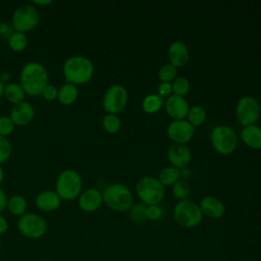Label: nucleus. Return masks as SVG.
Masks as SVG:
<instances>
[{
    "instance_id": "obj_19",
    "label": "nucleus",
    "mask_w": 261,
    "mask_h": 261,
    "mask_svg": "<svg viewBox=\"0 0 261 261\" xmlns=\"http://www.w3.org/2000/svg\"><path fill=\"white\" fill-rule=\"evenodd\" d=\"M61 201L55 190H45L37 195L35 203L39 210L43 212H53L60 207Z\"/></svg>"
},
{
    "instance_id": "obj_30",
    "label": "nucleus",
    "mask_w": 261,
    "mask_h": 261,
    "mask_svg": "<svg viewBox=\"0 0 261 261\" xmlns=\"http://www.w3.org/2000/svg\"><path fill=\"white\" fill-rule=\"evenodd\" d=\"M172 86V94L185 97L191 89L190 81L185 76H176L175 80L171 83Z\"/></svg>"
},
{
    "instance_id": "obj_27",
    "label": "nucleus",
    "mask_w": 261,
    "mask_h": 261,
    "mask_svg": "<svg viewBox=\"0 0 261 261\" xmlns=\"http://www.w3.org/2000/svg\"><path fill=\"white\" fill-rule=\"evenodd\" d=\"M8 46L14 52H21L28 46V37L24 33L13 32L8 37Z\"/></svg>"
},
{
    "instance_id": "obj_41",
    "label": "nucleus",
    "mask_w": 261,
    "mask_h": 261,
    "mask_svg": "<svg viewBox=\"0 0 261 261\" xmlns=\"http://www.w3.org/2000/svg\"><path fill=\"white\" fill-rule=\"evenodd\" d=\"M51 0H45V1H32L33 5H39V6H44V5H49L51 4Z\"/></svg>"
},
{
    "instance_id": "obj_12",
    "label": "nucleus",
    "mask_w": 261,
    "mask_h": 261,
    "mask_svg": "<svg viewBox=\"0 0 261 261\" xmlns=\"http://www.w3.org/2000/svg\"><path fill=\"white\" fill-rule=\"evenodd\" d=\"M168 138L175 144H186L190 142L195 135V126L187 119L172 120L166 128Z\"/></svg>"
},
{
    "instance_id": "obj_6",
    "label": "nucleus",
    "mask_w": 261,
    "mask_h": 261,
    "mask_svg": "<svg viewBox=\"0 0 261 261\" xmlns=\"http://www.w3.org/2000/svg\"><path fill=\"white\" fill-rule=\"evenodd\" d=\"M213 149L222 155L232 153L238 146V135L236 130L226 124H218L214 126L210 135Z\"/></svg>"
},
{
    "instance_id": "obj_7",
    "label": "nucleus",
    "mask_w": 261,
    "mask_h": 261,
    "mask_svg": "<svg viewBox=\"0 0 261 261\" xmlns=\"http://www.w3.org/2000/svg\"><path fill=\"white\" fill-rule=\"evenodd\" d=\"M203 216L199 204L192 200H181L174 205L173 217L179 225L186 228L198 226L202 222Z\"/></svg>"
},
{
    "instance_id": "obj_15",
    "label": "nucleus",
    "mask_w": 261,
    "mask_h": 261,
    "mask_svg": "<svg viewBox=\"0 0 261 261\" xmlns=\"http://www.w3.org/2000/svg\"><path fill=\"white\" fill-rule=\"evenodd\" d=\"M164 107L167 114L173 120L185 119L190 109V105L186 98L174 94L166 98V101L164 102Z\"/></svg>"
},
{
    "instance_id": "obj_26",
    "label": "nucleus",
    "mask_w": 261,
    "mask_h": 261,
    "mask_svg": "<svg viewBox=\"0 0 261 261\" xmlns=\"http://www.w3.org/2000/svg\"><path fill=\"white\" fill-rule=\"evenodd\" d=\"M188 121L193 125V126H200L202 125L207 118V111L203 106L200 105H194L190 107L189 112H188Z\"/></svg>"
},
{
    "instance_id": "obj_36",
    "label": "nucleus",
    "mask_w": 261,
    "mask_h": 261,
    "mask_svg": "<svg viewBox=\"0 0 261 261\" xmlns=\"http://www.w3.org/2000/svg\"><path fill=\"white\" fill-rule=\"evenodd\" d=\"M41 95L43 96V98L46 101H50V102L55 101V100H57V96H58V88L55 85H52V84L49 83L44 88Z\"/></svg>"
},
{
    "instance_id": "obj_38",
    "label": "nucleus",
    "mask_w": 261,
    "mask_h": 261,
    "mask_svg": "<svg viewBox=\"0 0 261 261\" xmlns=\"http://www.w3.org/2000/svg\"><path fill=\"white\" fill-rule=\"evenodd\" d=\"M9 224H8V220L6 219V217L4 215H2L0 213V237L5 234L8 230Z\"/></svg>"
},
{
    "instance_id": "obj_9",
    "label": "nucleus",
    "mask_w": 261,
    "mask_h": 261,
    "mask_svg": "<svg viewBox=\"0 0 261 261\" xmlns=\"http://www.w3.org/2000/svg\"><path fill=\"white\" fill-rule=\"evenodd\" d=\"M40 12L33 4L18 6L12 13L11 24L15 32L27 33L34 30L40 22Z\"/></svg>"
},
{
    "instance_id": "obj_20",
    "label": "nucleus",
    "mask_w": 261,
    "mask_h": 261,
    "mask_svg": "<svg viewBox=\"0 0 261 261\" xmlns=\"http://www.w3.org/2000/svg\"><path fill=\"white\" fill-rule=\"evenodd\" d=\"M241 138L244 144L248 147L256 150L261 149V126L256 123L243 126Z\"/></svg>"
},
{
    "instance_id": "obj_35",
    "label": "nucleus",
    "mask_w": 261,
    "mask_h": 261,
    "mask_svg": "<svg viewBox=\"0 0 261 261\" xmlns=\"http://www.w3.org/2000/svg\"><path fill=\"white\" fill-rule=\"evenodd\" d=\"M163 215V210L159 205H149L146 206V217L147 220L156 221L160 219Z\"/></svg>"
},
{
    "instance_id": "obj_13",
    "label": "nucleus",
    "mask_w": 261,
    "mask_h": 261,
    "mask_svg": "<svg viewBox=\"0 0 261 261\" xmlns=\"http://www.w3.org/2000/svg\"><path fill=\"white\" fill-rule=\"evenodd\" d=\"M103 204L102 192L96 188H89L84 190L77 198V205L80 209L87 213L97 211Z\"/></svg>"
},
{
    "instance_id": "obj_44",
    "label": "nucleus",
    "mask_w": 261,
    "mask_h": 261,
    "mask_svg": "<svg viewBox=\"0 0 261 261\" xmlns=\"http://www.w3.org/2000/svg\"><path fill=\"white\" fill-rule=\"evenodd\" d=\"M40 261H50V260H48V259H43V260H40Z\"/></svg>"
},
{
    "instance_id": "obj_14",
    "label": "nucleus",
    "mask_w": 261,
    "mask_h": 261,
    "mask_svg": "<svg viewBox=\"0 0 261 261\" xmlns=\"http://www.w3.org/2000/svg\"><path fill=\"white\" fill-rule=\"evenodd\" d=\"M167 158L172 166L182 169L188 167L192 160V152L186 144H171L167 150Z\"/></svg>"
},
{
    "instance_id": "obj_24",
    "label": "nucleus",
    "mask_w": 261,
    "mask_h": 261,
    "mask_svg": "<svg viewBox=\"0 0 261 261\" xmlns=\"http://www.w3.org/2000/svg\"><path fill=\"white\" fill-rule=\"evenodd\" d=\"M164 106V101L157 93H151L145 96L142 101V108L146 113L152 114L159 111Z\"/></svg>"
},
{
    "instance_id": "obj_28",
    "label": "nucleus",
    "mask_w": 261,
    "mask_h": 261,
    "mask_svg": "<svg viewBox=\"0 0 261 261\" xmlns=\"http://www.w3.org/2000/svg\"><path fill=\"white\" fill-rule=\"evenodd\" d=\"M171 192L173 197L178 200H186L188 199V197L191 194V185L189 184V181L187 179H182L179 178L175 184H173L171 186Z\"/></svg>"
},
{
    "instance_id": "obj_25",
    "label": "nucleus",
    "mask_w": 261,
    "mask_h": 261,
    "mask_svg": "<svg viewBox=\"0 0 261 261\" xmlns=\"http://www.w3.org/2000/svg\"><path fill=\"white\" fill-rule=\"evenodd\" d=\"M158 180L165 186H172L180 178V169L169 165L163 167L158 173Z\"/></svg>"
},
{
    "instance_id": "obj_11",
    "label": "nucleus",
    "mask_w": 261,
    "mask_h": 261,
    "mask_svg": "<svg viewBox=\"0 0 261 261\" xmlns=\"http://www.w3.org/2000/svg\"><path fill=\"white\" fill-rule=\"evenodd\" d=\"M127 101L128 92L126 88L122 85L114 84L106 90L103 96L102 106L107 113L117 114L126 107Z\"/></svg>"
},
{
    "instance_id": "obj_39",
    "label": "nucleus",
    "mask_w": 261,
    "mask_h": 261,
    "mask_svg": "<svg viewBox=\"0 0 261 261\" xmlns=\"http://www.w3.org/2000/svg\"><path fill=\"white\" fill-rule=\"evenodd\" d=\"M7 201H8V199H7L5 192L0 188V213L6 209Z\"/></svg>"
},
{
    "instance_id": "obj_2",
    "label": "nucleus",
    "mask_w": 261,
    "mask_h": 261,
    "mask_svg": "<svg viewBox=\"0 0 261 261\" xmlns=\"http://www.w3.org/2000/svg\"><path fill=\"white\" fill-rule=\"evenodd\" d=\"M95 67L90 58L84 55H72L68 57L62 66L63 76L66 83L75 86L89 83L94 76Z\"/></svg>"
},
{
    "instance_id": "obj_42",
    "label": "nucleus",
    "mask_w": 261,
    "mask_h": 261,
    "mask_svg": "<svg viewBox=\"0 0 261 261\" xmlns=\"http://www.w3.org/2000/svg\"><path fill=\"white\" fill-rule=\"evenodd\" d=\"M4 177H5V172H4L3 167H2V166H1V164H0V185L3 182Z\"/></svg>"
},
{
    "instance_id": "obj_31",
    "label": "nucleus",
    "mask_w": 261,
    "mask_h": 261,
    "mask_svg": "<svg viewBox=\"0 0 261 261\" xmlns=\"http://www.w3.org/2000/svg\"><path fill=\"white\" fill-rule=\"evenodd\" d=\"M128 211H129V218L134 223L141 224L147 220L145 204L143 203L134 204Z\"/></svg>"
},
{
    "instance_id": "obj_40",
    "label": "nucleus",
    "mask_w": 261,
    "mask_h": 261,
    "mask_svg": "<svg viewBox=\"0 0 261 261\" xmlns=\"http://www.w3.org/2000/svg\"><path fill=\"white\" fill-rule=\"evenodd\" d=\"M9 27L6 22H0V34L1 35H8Z\"/></svg>"
},
{
    "instance_id": "obj_43",
    "label": "nucleus",
    "mask_w": 261,
    "mask_h": 261,
    "mask_svg": "<svg viewBox=\"0 0 261 261\" xmlns=\"http://www.w3.org/2000/svg\"><path fill=\"white\" fill-rule=\"evenodd\" d=\"M4 87H5V85H4V83H3V81L0 79V98L3 96V94H4Z\"/></svg>"
},
{
    "instance_id": "obj_32",
    "label": "nucleus",
    "mask_w": 261,
    "mask_h": 261,
    "mask_svg": "<svg viewBox=\"0 0 261 261\" xmlns=\"http://www.w3.org/2000/svg\"><path fill=\"white\" fill-rule=\"evenodd\" d=\"M177 74V68L170 63L163 64L158 70V79L161 83H172Z\"/></svg>"
},
{
    "instance_id": "obj_23",
    "label": "nucleus",
    "mask_w": 261,
    "mask_h": 261,
    "mask_svg": "<svg viewBox=\"0 0 261 261\" xmlns=\"http://www.w3.org/2000/svg\"><path fill=\"white\" fill-rule=\"evenodd\" d=\"M3 96L5 97V99L14 104H17L21 101H24V96L25 93L22 89V87L20 86V84L17 83H8L7 85H5L4 87V94Z\"/></svg>"
},
{
    "instance_id": "obj_1",
    "label": "nucleus",
    "mask_w": 261,
    "mask_h": 261,
    "mask_svg": "<svg viewBox=\"0 0 261 261\" xmlns=\"http://www.w3.org/2000/svg\"><path fill=\"white\" fill-rule=\"evenodd\" d=\"M19 84L25 95H41L44 88L49 84V74L46 67L38 61L25 63L20 70Z\"/></svg>"
},
{
    "instance_id": "obj_4",
    "label": "nucleus",
    "mask_w": 261,
    "mask_h": 261,
    "mask_svg": "<svg viewBox=\"0 0 261 261\" xmlns=\"http://www.w3.org/2000/svg\"><path fill=\"white\" fill-rule=\"evenodd\" d=\"M55 192L61 200L71 201L77 199L83 192V179L81 174L71 168L62 170L56 178Z\"/></svg>"
},
{
    "instance_id": "obj_17",
    "label": "nucleus",
    "mask_w": 261,
    "mask_h": 261,
    "mask_svg": "<svg viewBox=\"0 0 261 261\" xmlns=\"http://www.w3.org/2000/svg\"><path fill=\"white\" fill-rule=\"evenodd\" d=\"M167 56L169 63L174 67H182L188 63L190 58L189 48L182 41H173L167 49Z\"/></svg>"
},
{
    "instance_id": "obj_3",
    "label": "nucleus",
    "mask_w": 261,
    "mask_h": 261,
    "mask_svg": "<svg viewBox=\"0 0 261 261\" xmlns=\"http://www.w3.org/2000/svg\"><path fill=\"white\" fill-rule=\"evenodd\" d=\"M103 204L116 212L128 211L134 205V196L130 189L121 182H114L105 187L102 192Z\"/></svg>"
},
{
    "instance_id": "obj_8",
    "label": "nucleus",
    "mask_w": 261,
    "mask_h": 261,
    "mask_svg": "<svg viewBox=\"0 0 261 261\" xmlns=\"http://www.w3.org/2000/svg\"><path fill=\"white\" fill-rule=\"evenodd\" d=\"M16 226L22 237L31 240L41 239L46 234L48 229L46 219L40 214L33 212H27L18 217Z\"/></svg>"
},
{
    "instance_id": "obj_22",
    "label": "nucleus",
    "mask_w": 261,
    "mask_h": 261,
    "mask_svg": "<svg viewBox=\"0 0 261 261\" xmlns=\"http://www.w3.org/2000/svg\"><path fill=\"white\" fill-rule=\"evenodd\" d=\"M6 208L8 209V211L11 215L20 217L24 213H27L28 201L21 195H12L7 201Z\"/></svg>"
},
{
    "instance_id": "obj_34",
    "label": "nucleus",
    "mask_w": 261,
    "mask_h": 261,
    "mask_svg": "<svg viewBox=\"0 0 261 261\" xmlns=\"http://www.w3.org/2000/svg\"><path fill=\"white\" fill-rule=\"evenodd\" d=\"M12 153V145L10 141L5 138L0 136V164L4 163L7 161Z\"/></svg>"
},
{
    "instance_id": "obj_5",
    "label": "nucleus",
    "mask_w": 261,
    "mask_h": 261,
    "mask_svg": "<svg viewBox=\"0 0 261 261\" xmlns=\"http://www.w3.org/2000/svg\"><path fill=\"white\" fill-rule=\"evenodd\" d=\"M136 193L146 206L159 205L165 196V188L154 176H143L136 185Z\"/></svg>"
},
{
    "instance_id": "obj_45",
    "label": "nucleus",
    "mask_w": 261,
    "mask_h": 261,
    "mask_svg": "<svg viewBox=\"0 0 261 261\" xmlns=\"http://www.w3.org/2000/svg\"><path fill=\"white\" fill-rule=\"evenodd\" d=\"M0 250H1V244H0Z\"/></svg>"
},
{
    "instance_id": "obj_18",
    "label": "nucleus",
    "mask_w": 261,
    "mask_h": 261,
    "mask_svg": "<svg viewBox=\"0 0 261 261\" xmlns=\"http://www.w3.org/2000/svg\"><path fill=\"white\" fill-rule=\"evenodd\" d=\"M199 206L203 215L212 219H219L225 214L224 203L214 196H205Z\"/></svg>"
},
{
    "instance_id": "obj_33",
    "label": "nucleus",
    "mask_w": 261,
    "mask_h": 261,
    "mask_svg": "<svg viewBox=\"0 0 261 261\" xmlns=\"http://www.w3.org/2000/svg\"><path fill=\"white\" fill-rule=\"evenodd\" d=\"M15 124L8 115L0 116V136L7 138L10 136L15 128Z\"/></svg>"
},
{
    "instance_id": "obj_16",
    "label": "nucleus",
    "mask_w": 261,
    "mask_h": 261,
    "mask_svg": "<svg viewBox=\"0 0 261 261\" xmlns=\"http://www.w3.org/2000/svg\"><path fill=\"white\" fill-rule=\"evenodd\" d=\"M9 116L15 125L23 126L32 122L34 119L35 108L30 102L24 100L12 106Z\"/></svg>"
},
{
    "instance_id": "obj_21",
    "label": "nucleus",
    "mask_w": 261,
    "mask_h": 261,
    "mask_svg": "<svg viewBox=\"0 0 261 261\" xmlns=\"http://www.w3.org/2000/svg\"><path fill=\"white\" fill-rule=\"evenodd\" d=\"M79 97V89L77 86L65 83L60 88H58V96L57 100L60 104L64 106H69L73 104Z\"/></svg>"
},
{
    "instance_id": "obj_10",
    "label": "nucleus",
    "mask_w": 261,
    "mask_h": 261,
    "mask_svg": "<svg viewBox=\"0 0 261 261\" xmlns=\"http://www.w3.org/2000/svg\"><path fill=\"white\" fill-rule=\"evenodd\" d=\"M261 115V105L253 96L241 97L236 105V116L241 125L255 124Z\"/></svg>"
},
{
    "instance_id": "obj_37",
    "label": "nucleus",
    "mask_w": 261,
    "mask_h": 261,
    "mask_svg": "<svg viewBox=\"0 0 261 261\" xmlns=\"http://www.w3.org/2000/svg\"><path fill=\"white\" fill-rule=\"evenodd\" d=\"M157 94L161 96L162 98L164 97H169L172 95V86L171 83H160L157 88Z\"/></svg>"
},
{
    "instance_id": "obj_29",
    "label": "nucleus",
    "mask_w": 261,
    "mask_h": 261,
    "mask_svg": "<svg viewBox=\"0 0 261 261\" xmlns=\"http://www.w3.org/2000/svg\"><path fill=\"white\" fill-rule=\"evenodd\" d=\"M102 126L108 134H116L121 127V120L117 114L106 113L102 118Z\"/></svg>"
}]
</instances>
